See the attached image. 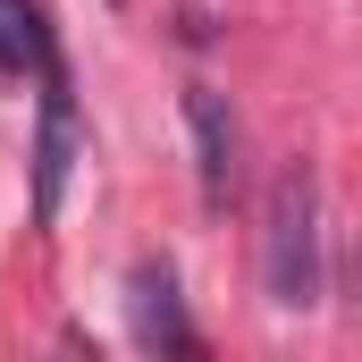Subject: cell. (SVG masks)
<instances>
[{
    "label": "cell",
    "mask_w": 362,
    "mask_h": 362,
    "mask_svg": "<svg viewBox=\"0 0 362 362\" xmlns=\"http://www.w3.org/2000/svg\"><path fill=\"white\" fill-rule=\"evenodd\" d=\"M262 295L278 312H312L320 303V194L303 169L270 185V219H262Z\"/></svg>",
    "instance_id": "1"
},
{
    "label": "cell",
    "mask_w": 362,
    "mask_h": 362,
    "mask_svg": "<svg viewBox=\"0 0 362 362\" xmlns=\"http://www.w3.org/2000/svg\"><path fill=\"white\" fill-rule=\"evenodd\" d=\"M127 320H135V346H152V354H202V337L185 329L177 270L169 262H135V278H127Z\"/></svg>",
    "instance_id": "2"
},
{
    "label": "cell",
    "mask_w": 362,
    "mask_h": 362,
    "mask_svg": "<svg viewBox=\"0 0 362 362\" xmlns=\"http://www.w3.org/2000/svg\"><path fill=\"white\" fill-rule=\"evenodd\" d=\"M76 169V101L59 85V68H42V135H34V219H59V194Z\"/></svg>",
    "instance_id": "3"
},
{
    "label": "cell",
    "mask_w": 362,
    "mask_h": 362,
    "mask_svg": "<svg viewBox=\"0 0 362 362\" xmlns=\"http://www.w3.org/2000/svg\"><path fill=\"white\" fill-rule=\"evenodd\" d=\"M185 127H194V169H202V202L219 211L228 194H236V118H228V101L211 85H185Z\"/></svg>",
    "instance_id": "4"
},
{
    "label": "cell",
    "mask_w": 362,
    "mask_h": 362,
    "mask_svg": "<svg viewBox=\"0 0 362 362\" xmlns=\"http://www.w3.org/2000/svg\"><path fill=\"white\" fill-rule=\"evenodd\" d=\"M0 68H8V76H42V68H59V59H51V25H42L34 0H0Z\"/></svg>",
    "instance_id": "5"
},
{
    "label": "cell",
    "mask_w": 362,
    "mask_h": 362,
    "mask_svg": "<svg viewBox=\"0 0 362 362\" xmlns=\"http://www.w3.org/2000/svg\"><path fill=\"white\" fill-rule=\"evenodd\" d=\"M346 278H354V303H362V245H354V262H346Z\"/></svg>",
    "instance_id": "6"
}]
</instances>
